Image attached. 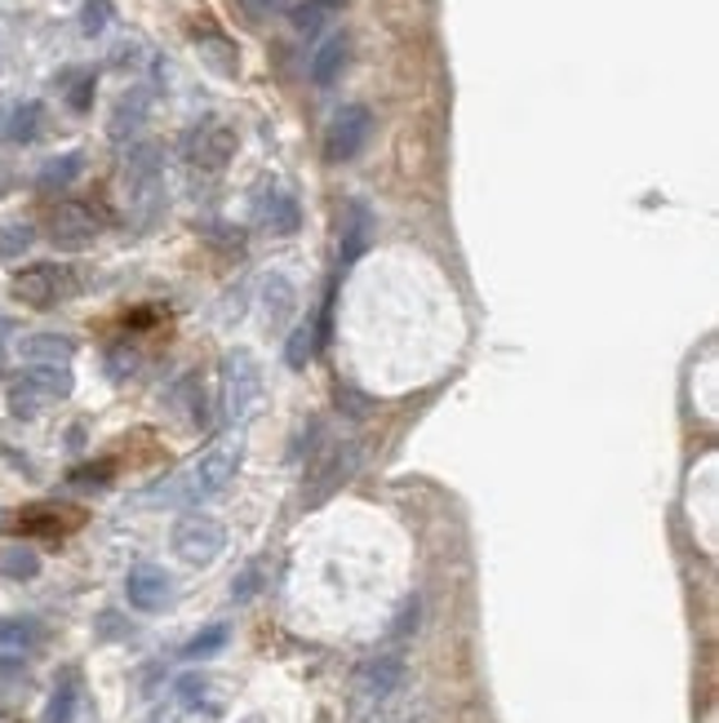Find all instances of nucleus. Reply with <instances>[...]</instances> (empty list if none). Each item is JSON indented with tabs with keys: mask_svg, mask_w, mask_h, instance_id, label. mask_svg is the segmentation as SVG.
I'll use <instances>...</instances> for the list:
<instances>
[{
	"mask_svg": "<svg viewBox=\"0 0 719 723\" xmlns=\"http://www.w3.org/2000/svg\"><path fill=\"white\" fill-rule=\"evenodd\" d=\"M227 546V533H223V523L201 515V510H191L173 523V555L191 568H209Z\"/></svg>",
	"mask_w": 719,
	"mask_h": 723,
	"instance_id": "6",
	"label": "nucleus"
},
{
	"mask_svg": "<svg viewBox=\"0 0 719 723\" xmlns=\"http://www.w3.org/2000/svg\"><path fill=\"white\" fill-rule=\"evenodd\" d=\"M76 701H81V679H76V671H68V675L53 684V692H49L45 723H72L76 719Z\"/></svg>",
	"mask_w": 719,
	"mask_h": 723,
	"instance_id": "19",
	"label": "nucleus"
},
{
	"mask_svg": "<svg viewBox=\"0 0 719 723\" xmlns=\"http://www.w3.org/2000/svg\"><path fill=\"white\" fill-rule=\"evenodd\" d=\"M49 240L53 249H68V253H81L98 240V218L94 209L76 205V201H62L53 214H49Z\"/></svg>",
	"mask_w": 719,
	"mask_h": 723,
	"instance_id": "10",
	"label": "nucleus"
},
{
	"mask_svg": "<svg viewBox=\"0 0 719 723\" xmlns=\"http://www.w3.org/2000/svg\"><path fill=\"white\" fill-rule=\"evenodd\" d=\"M369 129H373V116H369V107L351 103V107L334 111L329 129H324V160H334V165H347V160H356V156L364 152V143H369Z\"/></svg>",
	"mask_w": 719,
	"mask_h": 723,
	"instance_id": "9",
	"label": "nucleus"
},
{
	"mask_svg": "<svg viewBox=\"0 0 719 723\" xmlns=\"http://www.w3.org/2000/svg\"><path fill=\"white\" fill-rule=\"evenodd\" d=\"M227 626H209V630H201V635H195L187 648H182V656H187V662H201V656H214L218 648H227Z\"/></svg>",
	"mask_w": 719,
	"mask_h": 723,
	"instance_id": "27",
	"label": "nucleus"
},
{
	"mask_svg": "<svg viewBox=\"0 0 719 723\" xmlns=\"http://www.w3.org/2000/svg\"><path fill=\"white\" fill-rule=\"evenodd\" d=\"M315 351H320V342H315V324H298L293 334H289V342H285V364L302 373V369L315 360Z\"/></svg>",
	"mask_w": 719,
	"mask_h": 723,
	"instance_id": "24",
	"label": "nucleus"
},
{
	"mask_svg": "<svg viewBox=\"0 0 719 723\" xmlns=\"http://www.w3.org/2000/svg\"><path fill=\"white\" fill-rule=\"evenodd\" d=\"M0 523H5V510H0Z\"/></svg>",
	"mask_w": 719,
	"mask_h": 723,
	"instance_id": "36",
	"label": "nucleus"
},
{
	"mask_svg": "<svg viewBox=\"0 0 719 723\" xmlns=\"http://www.w3.org/2000/svg\"><path fill=\"white\" fill-rule=\"evenodd\" d=\"M360 467V444L356 439H338L329 448H320L307 467V480H302V506H320L329 502Z\"/></svg>",
	"mask_w": 719,
	"mask_h": 723,
	"instance_id": "4",
	"label": "nucleus"
},
{
	"mask_svg": "<svg viewBox=\"0 0 719 723\" xmlns=\"http://www.w3.org/2000/svg\"><path fill=\"white\" fill-rule=\"evenodd\" d=\"M249 723H257V719H249Z\"/></svg>",
	"mask_w": 719,
	"mask_h": 723,
	"instance_id": "37",
	"label": "nucleus"
},
{
	"mask_svg": "<svg viewBox=\"0 0 719 723\" xmlns=\"http://www.w3.org/2000/svg\"><path fill=\"white\" fill-rule=\"evenodd\" d=\"M347 53H351V40L343 32H334L329 40L311 53V85L315 89H329L343 76V68H347Z\"/></svg>",
	"mask_w": 719,
	"mask_h": 723,
	"instance_id": "15",
	"label": "nucleus"
},
{
	"mask_svg": "<svg viewBox=\"0 0 719 723\" xmlns=\"http://www.w3.org/2000/svg\"><path fill=\"white\" fill-rule=\"evenodd\" d=\"M124 595H129V604H134L139 613H160L173 600V581H169L165 568L139 564V568H129V577H124Z\"/></svg>",
	"mask_w": 719,
	"mask_h": 723,
	"instance_id": "11",
	"label": "nucleus"
},
{
	"mask_svg": "<svg viewBox=\"0 0 719 723\" xmlns=\"http://www.w3.org/2000/svg\"><path fill=\"white\" fill-rule=\"evenodd\" d=\"M201 58H205V68H214L218 76H236V72H240V53H236V45H231L227 36H218V32L201 36Z\"/></svg>",
	"mask_w": 719,
	"mask_h": 723,
	"instance_id": "22",
	"label": "nucleus"
},
{
	"mask_svg": "<svg viewBox=\"0 0 719 723\" xmlns=\"http://www.w3.org/2000/svg\"><path fill=\"white\" fill-rule=\"evenodd\" d=\"M173 405L182 409L187 426H205L209 422V409H205V390H201V377L187 373L178 386H173Z\"/></svg>",
	"mask_w": 719,
	"mask_h": 723,
	"instance_id": "20",
	"label": "nucleus"
},
{
	"mask_svg": "<svg viewBox=\"0 0 719 723\" xmlns=\"http://www.w3.org/2000/svg\"><path fill=\"white\" fill-rule=\"evenodd\" d=\"M201 692H205V679H201V675H187V679H178V697H182L187 706L201 701Z\"/></svg>",
	"mask_w": 719,
	"mask_h": 723,
	"instance_id": "35",
	"label": "nucleus"
},
{
	"mask_svg": "<svg viewBox=\"0 0 719 723\" xmlns=\"http://www.w3.org/2000/svg\"><path fill=\"white\" fill-rule=\"evenodd\" d=\"M0 573L14 581H32L40 573V555L32 546H10V551H0Z\"/></svg>",
	"mask_w": 719,
	"mask_h": 723,
	"instance_id": "25",
	"label": "nucleus"
},
{
	"mask_svg": "<svg viewBox=\"0 0 719 723\" xmlns=\"http://www.w3.org/2000/svg\"><path fill=\"white\" fill-rule=\"evenodd\" d=\"M14 298L19 302H27V306H58V302H68L76 289H81V280H76V272L72 267H58V262H36V267H27V272H19L14 276Z\"/></svg>",
	"mask_w": 719,
	"mask_h": 723,
	"instance_id": "7",
	"label": "nucleus"
},
{
	"mask_svg": "<svg viewBox=\"0 0 719 723\" xmlns=\"http://www.w3.org/2000/svg\"><path fill=\"white\" fill-rule=\"evenodd\" d=\"M400 679H405V666L396 662V656H373V662L360 671V684H364L369 697H391L400 688Z\"/></svg>",
	"mask_w": 719,
	"mask_h": 723,
	"instance_id": "18",
	"label": "nucleus"
},
{
	"mask_svg": "<svg viewBox=\"0 0 719 723\" xmlns=\"http://www.w3.org/2000/svg\"><path fill=\"white\" fill-rule=\"evenodd\" d=\"M32 244H36V227L32 222H5V227H0V257H5V262H19Z\"/></svg>",
	"mask_w": 719,
	"mask_h": 723,
	"instance_id": "26",
	"label": "nucleus"
},
{
	"mask_svg": "<svg viewBox=\"0 0 719 723\" xmlns=\"http://www.w3.org/2000/svg\"><path fill=\"white\" fill-rule=\"evenodd\" d=\"M324 14H329V5H324V0H293V5H289L293 32H315V27L324 23Z\"/></svg>",
	"mask_w": 719,
	"mask_h": 723,
	"instance_id": "29",
	"label": "nucleus"
},
{
	"mask_svg": "<svg viewBox=\"0 0 719 723\" xmlns=\"http://www.w3.org/2000/svg\"><path fill=\"white\" fill-rule=\"evenodd\" d=\"M111 0H85L81 5V36H103L111 27Z\"/></svg>",
	"mask_w": 719,
	"mask_h": 723,
	"instance_id": "28",
	"label": "nucleus"
},
{
	"mask_svg": "<svg viewBox=\"0 0 719 723\" xmlns=\"http://www.w3.org/2000/svg\"><path fill=\"white\" fill-rule=\"evenodd\" d=\"M373 231H378V218H373V209L364 205V201H351L347 209H343V240H338V272H347V267H356L360 262V253L373 244Z\"/></svg>",
	"mask_w": 719,
	"mask_h": 723,
	"instance_id": "12",
	"label": "nucleus"
},
{
	"mask_svg": "<svg viewBox=\"0 0 719 723\" xmlns=\"http://www.w3.org/2000/svg\"><path fill=\"white\" fill-rule=\"evenodd\" d=\"M19 356L27 364H68L76 356V342L62 338V334H32L19 342Z\"/></svg>",
	"mask_w": 719,
	"mask_h": 723,
	"instance_id": "16",
	"label": "nucleus"
},
{
	"mask_svg": "<svg viewBox=\"0 0 719 723\" xmlns=\"http://www.w3.org/2000/svg\"><path fill=\"white\" fill-rule=\"evenodd\" d=\"M257 586H263V564H249V568H244V573L231 581V600H236V604H244V600L253 595Z\"/></svg>",
	"mask_w": 719,
	"mask_h": 723,
	"instance_id": "31",
	"label": "nucleus"
},
{
	"mask_svg": "<svg viewBox=\"0 0 719 723\" xmlns=\"http://www.w3.org/2000/svg\"><path fill=\"white\" fill-rule=\"evenodd\" d=\"M257 227L263 231H272V236H293L298 227H302V209H298V201L289 191H280V186H272L263 201H257Z\"/></svg>",
	"mask_w": 719,
	"mask_h": 723,
	"instance_id": "13",
	"label": "nucleus"
},
{
	"mask_svg": "<svg viewBox=\"0 0 719 723\" xmlns=\"http://www.w3.org/2000/svg\"><path fill=\"white\" fill-rule=\"evenodd\" d=\"M182 156L191 169H201V173H223L236 156V129L223 124V120H205V124H195L187 143H182Z\"/></svg>",
	"mask_w": 719,
	"mask_h": 723,
	"instance_id": "8",
	"label": "nucleus"
},
{
	"mask_svg": "<svg viewBox=\"0 0 719 723\" xmlns=\"http://www.w3.org/2000/svg\"><path fill=\"white\" fill-rule=\"evenodd\" d=\"M68 103H72V111H89V103H94V72H85V76L72 85Z\"/></svg>",
	"mask_w": 719,
	"mask_h": 723,
	"instance_id": "33",
	"label": "nucleus"
},
{
	"mask_svg": "<svg viewBox=\"0 0 719 723\" xmlns=\"http://www.w3.org/2000/svg\"><path fill=\"white\" fill-rule=\"evenodd\" d=\"M40 630H36V622H27V617H0V643H32Z\"/></svg>",
	"mask_w": 719,
	"mask_h": 723,
	"instance_id": "30",
	"label": "nucleus"
},
{
	"mask_svg": "<svg viewBox=\"0 0 719 723\" xmlns=\"http://www.w3.org/2000/svg\"><path fill=\"white\" fill-rule=\"evenodd\" d=\"M257 400H263V369L249 351H227L223 356V386H218V405H223V418L236 426L244 422Z\"/></svg>",
	"mask_w": 719,
	"mask_h": 723,
	"instance_id": "5",
	"label": "nucleus"
},
{
	"mask_svg": "<svg viewBox=\"0 0 719 723\" xmlns=\"http://www.w3.org/2000/svg\"><path fill=\"white\" fill-rule=\"evenodd\" d=\"M81 173H85V152H62V156L45 160V169L36 173V186L40 191H68Z\"/></svg>",
	"mask_w": 719,
	"mask_h": 723,
	"instance_id": "17",
	"label": "nucleus"
},
{
	"mask_svg": "<svg viewBox=\"0 0 719 723\" xmlns=\"http://www.w3.org/2000/svg\"><path fill=\"white\" fill-rule=\"evenodd\" d=\"M147 111H152V89H143V85H134L120 103H116V111H111V138L116 143H124V138H134L139 129H143V120H147Z\"/></svg>",
	"mask_w": 719,
	"mask_h": 723,
	"instance_id": "14",
	"label": "nucleus"
},
{
	"mask_svg": "<svg viewBox=\"0 0 719 723\" xmlns=\"http://www.w3.org/2000/svg\"><path fill=\"white\" fill-rule=\"evenodd\" d=\"M107 480H111V467H107V462H103V467H76V471H72V484H76V489H103Z\"/></svg>",
	"mask_w": 719,
	"mask_h": 723,
	"instance_id": "32",
	"label": "nucleus"
},
{
	"mask_svg": "<svg viewBox=\"0 0 719 723\" xmlns=\"http://www.w3.org/2000/svg\"><path fill=\"white\" fill-rule=\"evenodd\" d=\"M120 182H124V201H129V218L134 227H152L165 209V160L156 143H139L129 147L124 165H120Z\"/></svg>",
	"mask_w": 719,
	"mask_h": 723,
	"instance_id": "2",
	"label": "nucleus"
},
{
	"mask_svg": "<svg viewBox=\"0 0 719 723\" xmlns=\"http://www.w3.org/2000/svg\"><path fill=\"white\" fill-rule=\"evenodd\" d=\"M40 120H45V107H40V103H19V107L10 111L5 138H10V143H19V147H27V143L40 134Z\"/></svg>",
	"mask_w": 719,
	"mask_h": 723,
	"instance_id": "23",
	"label": "nucleus"
},
{
	"mask_svg": "<svg viewBox=\"0 0 719 723\" xmlns=\"http://www.w3.org/2000/svg\"><path fill=\"white\" fill-rule=\"evenodd\" d=\"M263 306H267V324H272V328H280V324L293 315V306H298L293 285H289L285 276H272V280L263 285Z\"/></svg>",
	"mask_w": 719,
	"mask_h": 723,
	"instance_id": "21",
	"label": "nucleus"
},
{
	"mask_svg": "<svg viewBox=\"0 0 719 723\" xmlns=\"http://www.w3.org/2000/svg\"><path fill=\"white\" fill-rule=\"evenodd\" d=\"M240 462H244V439L236 431L218 435L195 462H187L178 475H169L152 502H169V506H201L218 493H227V484L240 475Z\"/></svg>",
	"mask_w": 719,
	"mask_h": 723,
	"instance_id": "1",
	"label": "nucleus"
},
{
	"mask_svg": "<svg viewBox=\"0 0 719 723\" xmlns=\"http://www.w3.org/2000/svg\"><path fill=\"white\" fill-rule=\"evenodd\" d=\"M68 396H72V369L68 364H32L10 382L5 409L14 418H36V413H45V405L68 400Z\"/></svg>",
	"mask_w": 719,
	"mask_h": 723,
	"instance_id": "3",
	"label": "nucleus"
},
{
	"mask_svg": "<svg viewBox=\"0 0 719 723\" xmlns=\"http://www.w3.org/2000/svg\"><path fill=\"white\" fill-rule=\"evenodd\" d=\"M236 5L244 10V19H253V23H263V19H272V14L280 10V0H236Z\"/></svg>",
	"mask_w": 719,
	"mask_h": 723,
	"instance_id": "34",
	"label": "nucleus"
}]
</instances>
